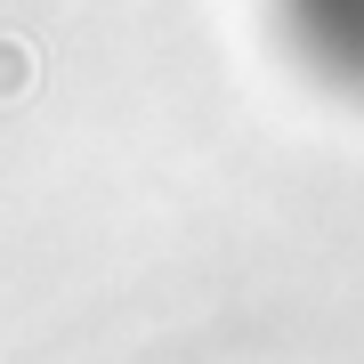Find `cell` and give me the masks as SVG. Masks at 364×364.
<instances>
[{
	"label": "cell",
	"mask_w": 364,
	"mask_h": 364,
	"mask_svg": "<svg viewBox=\"0 0 364 364\" xmlns=\"http://www.w3.org/2000/svg\"><path fill=\"white\" fill-rule=\"evenodd\" d=\"M275 49L340 105H364V0H267Z\"/></svg>",
	"instance_id": "6da1fadb"
}]
</instances>
